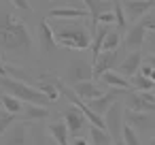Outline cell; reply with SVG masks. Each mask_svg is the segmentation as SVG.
<instances>
[{
    "label": "cell",
    "mask_w": 155,
    "mask_h": 145,
    "mask_svg": "<svg viewBox=\"0 0 155 145\" xmlns=\"http://www.w3.org/2000/svg\"><path fill=\"white\" fill-rule=\"evenodd\" d=\"M113 13H115V24L119 26L117 30L123 32L127 28V19H125V13H123V5H121V0H113Z\"/></svg>",
    "instance_id": "d4e9b609"
},
{
    "label": "cell",
    "mask_w": 155,
    "mask_h": 145,
    "mask_svg": "<svg viewBox=\"0 0 155 145\" xmlns=\"http://www.w3.org/2000/svg\"><path fill=\"white\" fill-rule=\"evenodd\" d=\"M144 36H147V28L138 22L134 26H130L125 30V36H123V45L130 49V51H136L144 45Z\"/></svg>",
    "instance_id": "7c38bea8"
},
{
    "label": "cell",
    "mask_w": 155,
    "mask_h": 145,
    "mask_svg": "<svg viewBox=\"0 0 155 145\" xmlns=\"http://www.w3.org/2000/svg\"><path fill=\"white\" fill-rule=\"evenodd\" d=\"M58 24L51 28L53 39L60 47L83 51L91 45V32L83 26V19H55Z\"/></svg>",
    "instance_id": "7a4b0ae2"
},
{
    "label": "cell",
    "mask_w": 155,
    "mask_h": 145,
    "mask_svg": "<svg viewBox=\"0 0 155 145\" xmlns=\"http://www.w3.org/2000/svg\"><path fill=\"white\" fill-rule=\"evenodd\" d=\"M121 141L125 145H140V136H138L136 128H132L130 124H123V128H121Z\"/></svg>",
    "instance_id": "484cf974"
},
{
    "label": "cell",
    "mask_w": 155,
    "mask_h": 145,
    "mask_svg": "<svg viewBox=\"0 0 155 145\" xmlns=\"http://www.w3.org/2000/svg\"><path fill=\"white\" fill-rule=\"evenodd\" d=\"M121 41H123L121 32H119V30H115V28H110V30H108V34H106V36H104V41H102V51L119 49V47H121Z\"/></svg>",
    "instance_id": "7402d4cb"
},
{
    "label": "cell",
    "mask_w": 155,
    "mask_h": 145,
    "mask_svg": "<svg viewBox=\"0 0 155 145\" xmlns=\"http://www.w3.org/2000/svg\"><path fill=\"white\" fill-rule=\"evenodd\" d=\"M32 49L34 43L26 22L9 11H0V51L9 58H30Z\"/></svg>",
    "instance_id": "6da1fadb"
},
{
    "label": "cell",
    "mask_w": 155,
    "mask_h": 145,
    "mask_svg": "<svg viewBox=\"0 0 155 145\" xmlns=\"http://www.w3.org/2000/svg\"><path fill=\"white\" fill-rule=\"evenodd\" d=\"M0 102H2V109H7L15 115H19L21 109H24V102L19 98H15L13 94H0Z\"/></svg>",
    "instance_id": "cb8c5ba5"
},
{
    "label": "cell",
    "mask_w": 155,
    "mask_h": 145,
    "mask_svg": "<svg viewBox=\"0 0 155 145\" xmlns=\"http://www.w3.org/2000/svg\"><path fill=\"white\" fill-rule=\"evenodd\" d=\"M32 136H34V145H58L55 141H51V136L47 139L41 130H32Z\"/></svg>",
    "instance_id": "f1b7e54d"
},
{
    "label": "cell",
    "mask_w": 155,
    "mask_h": 145,
    "mask_svg": "<svg viewBox=\"0 0 155 145\" xmlns=\"http://www.w3.org/2000/svg\"><path fill=\"white\" fill-rule=\"evenodd\" d=\"M123 113H125V107H123V102H121V100L113 102V105L102 113V115H104L106 132L110 134V139H113V141H117V139L121 136V128H123V124H125Z\"/></svg>",
    "instance_id": "5b68a950"
},
{
    "label": "cell",
    "mask_w": 155,
    "mask_h": 145,
    "mask_svg": "<svg viewBox=\"0 0 155 145\" xmlns=\"http://www.w3.org/2000/svg\"><path fill=\"white\" fill-rule=\"evenodd\" d=\"M123 98H125L123 107L130 109V111H147V113H155V94H153V92H136V90H127Z\"/></svg>",
    "instance_id": "8992f818"
},
{
    "label": "cell",
    "mask_w": 155,
    "mask_h": 145,
    "mask_svg": "<svg viewBox=\"0 0 155 145\" xmlns=\"http://www.w3.org/2000/svg\"><path fill=\"white\" fill-rule=\"evenodd\" d=\"M70 145H89V143H87V139H83V136H74V139L70 141Z\"/></svg>",
    "instance_id": "d6a6232c"
},
{
    "label": "cell",
    "mask_w": 155,
    "mask_h": 145,
    "mask_svg": "<svg viewBox=\"0 0 155 145\" xmlns=\"http://www.w3.org/2000/svg\"><path fill=\"white\" fill-rule=\"evenodd\" d=\"M62 119H64V124L68 126V132H70L72 136H79L81 130H83L85 126H89V119L85 117V113H83L79 107H74L72 102H68V107L62 111Z\"/></svg>",
    "instance_id": "52a82bcc"
},
{
    "label": "cell",
    "mask_w": 155,
    "mask_h": 145,
    "mask_svg": "<svg viewBox=\"0 0 155 145\" xmlns=\"http://www.w3.org/2000/svg\"><path fill=\"white\" fill-rule=\"evenodd\" d=\"M140 64H142V51L140 49H136V51H130L119 64H117V73H121L123 77H132V75H136L138 71H140Z\"/></svg>",
    "instance_id": "4fadbf2b"
},
{
    "label": "cell",
    "mask_w": 155,
    "mask_h": 145,
    "mask_svg": "<svg viewBox=\"0 0 155 145\" xmlns=\"http://www.w3.org/2000/svg\"><path fill=\"white\" fill-rule=\"evenodd\" d=\"M98 83H102V85H106V88H121V90H132V83H130V79L127 77H123L121 73H117V71H106V73H102L98 79H96Z\"/></svg>",
    "instance_id": "9a60e30c"
},
{
    "label": "cell",
    "mask_w": 155,
    "mask_h": 145,
    "mask_svg": "<svg viewBox=\"0 0 155 145\" xmlns=\"http://www.w3.org/2000/svg\"><path fill=\"white\" fill-rule=\"evenodd\" d=\"M123 119H125V124H130L132 128H138V130H151V128H155V113L125 109Z\"/></svg>",
    "instance_id": "9c48e42d"
},
{
    "label": "cell",
    "mask_w": 155,
    "mask_h": 145,
    "mask_svg": "<svg viewBox=\"0 0 155 145\" xmlns=\"http://www.w3.org/2000/svg\"><path fill=\"white\" fill-rule=\"evenodd\" d=\"M79 2H83V7H85L87 13H89V28L96 30V26H98V15H100L102 11H106L108 7L104 5V0H79Z\"/></svg>",
    "instance_id": "ffe728a7"
},
{
    "label": "cell",
    "mask_w": 155,
    "mask_h": 145,
    "mask_svg": "<svg viewBox=\"0 0 155 145\" xmlns=\"http://www.w3.org/2000/svg\"><path fill=\"white\" fill-rule=\"evenodd\" d=\"M9 2L15 9H19V11H30V2H28V0H9Z\"/></svg>",
    "instance_id": "1f68e13d"
},
{
    "label": "cell",
    "mask_w": 155,
    "mask_h": 145,
    "mask_svg": "<svg viewBox=\"0 0 155 145\" xmlns=\"http://www.w3.org/2000/svg\"><path fill=\"white\" fill-rule=\"evenodd\" d=\"M110 145H125V143H123L121 139H117V141H110Z\"/></svg>",
    "instance_id": "e575fe53"
},
{
    "label": "cell",
    "mask_w": 155,
    "mask_h": 145,
    "mask_svg": "<svg viewBox=\"0 0 155 145\" xmlns=\"http://www.w3.org/2000/svg\"><path fill=\"white\" fill-rule=\"evenodd\" d=\"M147 145H155V139H151V141H149V143H147Z\"/></svg>",
    "instance_id": "d590c367"
},
{
    "label": "cell",
    "mask_w": 155,
    "mask_h": 145,
    "mask_svg": "<svg viewBox=\"0 0 155 145\" xmlns=\"http://www.w3.org/2000/svg\"><path fill=\"white\" fill-rule=\"evenodd\" d=\"M0 88L5 92L13 94L15 98H19L21 102H32V105H43V107H49L51 100L36 88V85H30L21 79H15V77H0Z\"/></svg>",
    "instance_id": "3957f363"
},
{
    "label": "cell",
    "mask_w": 155,
    "mask_h": 145,
    "mask_svg": "<svg viewBox=\"0 0 155 145\" xmlns=\"http://www.w3.org/2000/svg\"><path fill=\"white\" fill-rule=\"evenodd\" d=\"M98 24H108V26H113V24H115V13H113V9L102 11V13L98 15Z\"/></svg>",
    "instance_id": "f546056e"
},
{
    "label": "cell",
    "mask_w": 155,
    "mask_h": 145,
    "mask_svg": "<svg viewBox=\"0 0 155 145\" xmlns=\"http://www.w3.org/2000/svg\"><path fill=\"white\" fill-rule=\"evenodd\" d=\"M21 113H24V122H28V124H36V122H41V119H47L49 115H51V109L49 107H43V105H32V102H26V107L21 109Z\"/></svg>",
    "instance_id": "e0dca14e"
},
{
    "label": "cell",
    "mask_w": 155,
    "mask_h": 145,
    "mask_svg": "<svg viewBox=\"0 0 155 145\" xmlns=\"http://www.w3.org/2000/svg\"><path fill=\"white\" fill-rule=\"evenodd\" d=\"M119 64V49L113 51H100V56L94 60V79H98L106 71H115Z\"/></svg>",
    "instance_id": "30bf717a"
},
{
    "label": "cell",
    "mask_w": 155,
    "mask_h": 145,
    "mask_svg": "<svg viewBox=\"0 0 155 145\" xmlns=\"http://www.w3.org/2000/svg\"><path fill=\"white\" fill-rule=\"evenodd\" d=\"M130 83H132V90H136V92H153V88H155V83L147 75H142V73L132 75L130 77Z\"/></svg>",
    "instance_id": "44dd1931"
},
{
    "label": "cell",
    "mask_w": 155,
    "mask_h": 145,
    "mask_svg": "<svg viewBox=\"0 0 155 145\" xmlns=\"http://www.w3.org/2000/svg\"><path fill=\"white\" fill-rule=\"evenodd\" d=\"M17 122V115L15 113H11V111H7V109H2L0 111V136H2L13 124Z\"/></svg>",
    "instance_id": "4316f807"
},
{
    "label": "cell",
    "mask_w": 155,
    "mask_h": 145,
    "mask_svg": "<svg viewBox=\"0 0 155 145\" xmlns=\"http://www.w3.org/2000/svg\"><path fill=\"white\" fill-rule=\"evenodd\" d=\"M153 94H155V88H153Z\"/></svg>",
    "instance_id": "f35d334b"
},
{
    "label": "cell",
    "mask_w": 155,
    "mask_h": 145,
    "mask_svg": "<svg viewBox=\"0 0 155 145\" xmlns=\"http://www.w3.org/2000/svg\"><path fill=\"white\" fill-rule=\"evenodd\" d=\"M0 111H2V102H0Z\"/></svg>",
    "instance_id": "8d00e7d4"
},
{
    "label": "cell",
    "mask_w": 155,
    "mask_h": 145,
    "mask_svg": "<svg viewBox=\"0 0 155 145\" xmlns=\"http://www.w3.org/2000/svg\"><path fill=\"white\" fill-rule=\"evenodd\" d=\"M38 43H41V49H43L45 54H51V51L58 47V43H55V39H53V30H51V26H49L45 19L38 24Z\"/></svg>",
    "instance_id": "ac0fdd59"
},
{
    "label": "cell",
    "mask_w": 155,
    "mask_h": 145,
    "mask_svg": "<svg viewBox=\"0 0 155 145\" xmlns=\"http://www.w3.org/2000/svg\"><path fill=\"white\" fill-rule=\"evenodd\" d=\"M47 134L58 143V145H70V132H68V126L62 122H51L47 126Z\"/></svg>",
    "instance_id": "d6986e66"
},
{
    "label": "cell",
    "mask_w": 155,
    "mask_h": 145,
    "mask_svg": "<svg viewBox=\"0 0 155 145\" xmlns=\"http://www.w3.org/2000/svg\"><path fill=\"white\" fill-rule=\"evenodd\" d=\"M149 79L155 83V66H151V73H149Z\"/></svg>",
    "instance_id": "836d02e7"
},
{
    "label": "cell",
    "mask_w": 155,
    "mask_h": 145,
    "mask_svg": "<svg viewBox=\"0 0 155 145\" xmlns=\"http://www.w3.org/2000/svg\"><path fill=\"white\" fill-rule=\"evenodd\" d=\"M144 47L149 54H155V32L147 30V36H144Z\"/></svg>",
    "instance_id": "4dcf8cb0"
},
{
    "label": "cell",
    "mask_w": 155,
    "mask_h": 145,
    "mask_svg": "<svg viewBox=\"0 0 155 145\" xmlns=\"http://www.w3.org/2000/svg\"><path fill=\"white\" fill-rule=\"evenodd\" d=\"M138 22H140V24H142V26H144L147 30L155 32V7H153V9H151V11H149L147 15H142V17L138 19Z\"/></svg>",
    "instance_id": "83f0119b"
},
{
    "label": "cell",
    "mask_w": 155,
    "mask_h": 145,
    "mask_svg": "<svg viewBox=\"0 0 155 145\" xmlns=\"http://www.w3.org/2000/svg\"><path fill=\"white\" fill-rule=\"evenodd\" d=\"M104 2H113V0H104Z\"/></svg>",
    "instance_id": "74e56055"
},
{
    "label": "cell",
    "mask_w": 155,
    "mask_h": 145,
    "mask_svg": "<svg viewBox=\"0 0 155 145\" xmlns=\"http://www.w3.org/2000/svg\"><path fill=\"white\" fill-rule=\"evenodd\" d=\"M121 5H123L125 19L136 24L142 15H147L155 7V0H121Z\"/></svg>",
    "instance_id": "ba28073f"
},
{
    "label": "cell",
    "mask_w": 155,
    "mask_h": 145,
    "mask_svg": "<svg viewBox=\"0 0 155 145\" xmlns=\"http://www.w3.org/2000/svg\"><path fill=\"white\" fill-rule=\"evenodd\" d=\"M72 90H74V94L79 96V98H83V100H91V98H96V96H100L102 94V88L94 81V79H87V81H79V83H74V85H70Z\"/></svg>",
    "instance_id": "2e32d148"
},
{
    "label": "cell",
    "mask_w": 155,
    "mask_h": 145,
    "mask_svg": "<svg viewBox=\"0 0 155 145\" xmlns=\"http://www.w3.org/2000/svg\"><path fill=\"white\" fill-rule=\"evenodd\" d=\"M26 134H28V122L13 124L2 136H0V145H26Z\"/></svg>",
    "instance_id": "8fae6325"
},
{
    "label": "cell",
    "mask_w": 155,
    "mask_h": 145,
    "mask_svg": "<svg viewBox=\"0 0 155 145\" xmlns=\"http://www.w3.org/2000/svg\"><path fill=\"white\" fill-rule=\"evenodd\" d=\"M89 141H91V145H110L113 139L104 128H98V126L89 124Z\"/></svg>",
    "instance_id": "603a6c76"
},
{
    "label": "cell",
    "mask_w": 155,
    "mask_h": 145,
    "mask_svg": "<svg viewBox=\"0 0 155 145\" xmlns=\"http://www.w3.org/2000/svg\"><path fill=\"white\" fill-rule=\"evenodd\" d=\"M49 17H53V19H87L89 13L85 7H55L49 11Z\"/></svg>",
    "instance_id": "5bb4252c"
},
{
    "label": "cell",
    "mask_w": 155,
    "mask_h": 145,
    "mask_svg": "<svg viewBox=\"0 0 155 145\" xmlns=\"http://www.w3.org/2000/svg\"><path fill=\"white\" fill-rule=\"evenodd\" d=\"M87 79H94V64L85 62L83 58H72L66 66V73H64V83L66 85H74L79 81H87Z\"/></svg>",
    "instance_id": "277c9868"
}]
</instances>
